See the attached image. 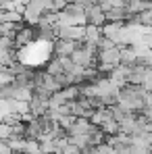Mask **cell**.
<instances>
[{"instance_id":"6da1fadb","label":"cell","mask_w":152,"mask_h":154,"mask_svg":"<svg viewBox=\"0 0 152 154\" xmlns=\"http://www.w3.org/2000/svg\"><path fill=\"white\" fill-rule=\"evenodd\" d=\"M102 38V29L98 25H88L83 27V44H90V46H98V42H100Z\"/></svg>"},{"instance_id":"7a4b0ae2","label":"cell","mask_w":152,"mask_h":154,"mask_svg":"<svg viewBox=\"0 0 152 154\" xmlns=\"http://www.w3.org/2000/svg\"><path fill=\"white\" fill-rule=\"evenodd\" d=\"M21 154H40V144H38V140H27V137H23Z\"/></svg>"},{"instance_id":"3957f363","label":"cell","mask_w":152,"mask_h":154,"mask_svg":"<svg viewBox=\"0 0 152 154\" xmlns=\"http://www.w3.org/2000/svg\"><path fill=\"white\" fill-rule=\"evenodd\" d=\"M46 73L48 75H60L63 73V65H60V58L56 56V58H52V60H48V65H46Z\"/></svg>"}]
</instances>
